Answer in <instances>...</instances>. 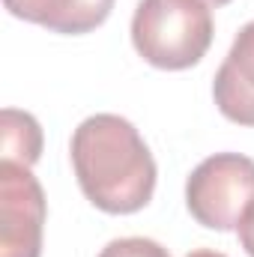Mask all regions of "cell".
<instances>
[{"mask_svg":"<svg viewBox=\"0 0 254 257\" xmlns=\"http://www.w3.org/2000/svg\"><path fill=\"white\" fill-rule=\"evenodd\" d=\"M72 168L84 197L111 215H129L156 192V159L120 114H93L72 135Z\"/></svg>","mask_w":254,"mask_h":257,"instance_id":"cell-1","label":"cell"},{"mask_svg":"<svg viewBox=\"0 0 254 257\" xmlns=\"http://www.w3.org/2000/svg\"><path fill=\"white\" fill-rule=\"evenodd\" d=\"M132 45L156 69H189L212 45V12L203 0H141L132 15Z\"/></svg>","mask_w":254,"mask_h":257,"instance_id":"cell-2","label":"cell"},{"mask_svg":"<svg viewBox=\"0 0 254 257\" xmlns=\"http://www.w3.org/2000/svg\"><path fill=\"white\" fill-rule=\"evenodd\" d=\"M254 203V159L239 153H215L191 171L186 206L197 224L209 230H233Z\"/></svg>","mask_w":254,"mask_h":257,"instance_id":"cell-3","label":"cell"},{"mask_svg":"<svg viewBox=\"0 0 254 257\" xmlns=\"http://www.w3.org/2000/svg\"><path fill=\"white\" fill-rule=\"evenodd\" d=\"M45 192L30 168L0 165V257H42Z\"/></svg>","mask_w":254,"mask_h":257,"instance_id":"cell-4","label":"cell"},{"mask_svg":"<svg viewBox=\"0 0 254 257\" xmlns=\"http://www.w3.org/2000/svg\"><path fill=\"white\" fill-rule=\"evenodd\" d=\"M218 111L239 126H254V21H248L212 81Z\"/></svg>","mask_w":254,"mask_h":257,"instance_id":"cell-5","label":"cell"},{"mask_svg":"<svg viewBox=\"0 0 254 257\" xmlns=\"http://www.w3.org/2000/svg\"><path fill=\"white\" fill-rule=\"evenodd\" d=\"M3 6L15 18L48 27L51 33L81 36L108 21L114 0H3Z\"/></svg>","mask_w":254,"mask_h":257,"instance_id":"cell-6","label":"cell"},{"mask_svg":"<svg viewBox=\"0 0 254 257\" xmlns=\"http://www.w3.org/2000/svg\"><path fill=\"white\" fill-rule=\"evenodd\" d=\"M0 138H3V162L36 165L42 156V128L27 111L6 108L0 114Z\"/></svg>","mask_w":254,"mask_h":257,"instance_id":"cell-7","label":"cell"},{"mask_svg":"<svg viewBox=\"0 0 254 257\" xmlns=\"http://www.w3.org/2000/svg\"><path fill=\"white\" fill-rule=\"evenodd\" d=\"M99 257H171V251L147 236H123L108 242Z\"/></svg>","mask_w":254,"mask_h":257,"instance_id":"cell-8","label":"cell"},{"mask_svg":"<svg viewBox=\"0 0 254 257\" xmlns=\"http://www.w3.org/2000/svg\"><path fill=\"white\" fill-rule=\"evenodd\" d=\"M239 242H242V248L248 251V257H254V203L245 209V215L239 218Z\"/></svg>","mask_w":254,"mask_h":257,"instance_id":"cell-9","label":"cell"},{"mask_svg":"<svg viewBox=\"0 0 254 257\" xmlns=\"http://www.w3.org/2000/svg\"><path fill=\"white\" fill-rule=\"evenodd\" d=\"M186 257H227V254H221V251H209V248H197V251H191V254Z\"/></svg>","mask_w":254,"mask_h":257,"instance_id":"cell-10","label":"cell"},{"mask_svg":"<svg viewBox=\"0 0 254 257\" xmlns=\"http://www.w3.org/2000/svg\"><path fill=\"white\" fill-rule=\"evenodd\" d=\"M203 3H209V6H224V3H230V0H203Z\"/></svg>","mask_w":254,"mask_h":257,"instance_id":"cell-11","label":"cell"}]
</instances>
